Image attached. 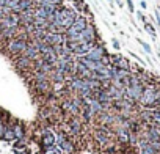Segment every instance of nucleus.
Wrapping results in <instances>:
<instances>
[{
  "label": "nucleus",
  "mask_w": 160,
  "mask_h": 154,
  "mask_svg": "<svg viewBox=\"0 0 160 154\" xmlns=\"http://www.w3.org/2000/svg\"><path fill=\"white\" fill-rule=\"evenodd\" d=\"M27 44H28V39H25V38H22V36L18 35L16 38H13V39L8 41L7 47H8V52H10V54L19 55V54L24 52V49L27 47Z\"/></svg>",
  "instance_id": "nucleus-1"
},
{
  "label": "nucleus",
  "mask_w": 160,
  "mask_h": 154,
  "mask_svg": "<svg viewBox=\"0 0 160 154\" xmlns=\"http://www.w3.org/2000/svg\"><path fill=\"white\" fill-rule=\"evenodd\" d=\"M158 95H160L158 90H155V88H152V87H146V88L143 90V93H141L140 101H141L144 105H148V107H154V105H157V98H158Z\"/></svg>",
  "instance_id": "nucleus-2"
},
{
  "label": "nucleus",
  "mask_w": 160,
  "mask_h": 154,
  "mask_svg": "<svg viewBox=\"0 0 160 154\" xmlns=\"http://www.w3.org/2000/svg\"><path fill=\"white\" fill-rule=\"evenodd\" d=\"M42 41H44L46 44H50V46L63 44V43H64V35H63V33H53V32H47Z\"/></svg>",
  "instance_id": "nucleus-3"
},
{
  "label": "nucleus",
  "mask_w": 160,
  "mask_h": 154,
  "mask_svg": "<svg viewBox=\"0 0 160 154\" xmlns=\"http://www.w3.org/2000/svg\"><path fill=\"white\" fill-rule=\"evenodd\" d=\"M22 55H25L27 58H30V60L33 61V60H36V58H38V55H39V50H38V47H36L33 43H30V41H28V44H27V47L24 49Z\"/></svg>",
  "instance_id": "nucleus-4"
},
{
  "label": "nucleus",
  "mask_w": 160,
  "mask_h": 154,
  "mask_svg": "<svg viewBox=\"0 0 160 154\" xmlns=\"http://www.w3.org/2000/svg\"><path fill=\"white\" fill-rule=\"evenodd\" d=\"M110 60H112V64L119 68V69H129V61L121 57V55H110Z\"/></svg>",
  "instance_id": "nucleus-5"
},
{
  "label": "nucleus",
  "mask_w": 160,
  "mask_h": 154,
  "mask_svg": "<svg viewBox=\"0 0 160 154\" xmlns=\"http://www.w3.org/2000/svg\"><path fill=\"white\" fill-rule=\"evenodd\" d=\"M55 143V137H53V134L52 132H44V135H42V146L46 148V149H50V146Z\"/></svg>",
  "instance_id": "nucleus-6"
},
{
  "label": "nucleus",
  "mask_w": 160,
  "mask_h": 154,
  "mask_svg": "<svg viewBox=\"0 0 160 154\" xmlns=\"http://www.w3.org/2000/svg\"><path fill=\"white\" fill-rule=\"evenodd\" d=\"M58 143H60V146H61V151H64V152H68V154H72V151H74V145L69 143V141L66 140V137H60Z\"/></svg>",
  "instance_id": "nucleus-7"
},
{
  "label": "nucleus",
  "mask_w": 160,
  "mask_h": 154,
  "mask_svg": "<svg viewBox=\"0 0 160 154\" xmlns=\"http://www.w3.org/2000/svg\"><path fill=\"white\" fill-rule=\"evenodd\" d=\"M140 146H141V154H155L157 152L154 149V146L151 145V141H148V140H141Z\"/></svg>",
  "instance_id": "nucleus-8"
},
{
  "label": "nucleus",
  "mask_w": 160,
  "mask_h": 154,
  "mask_svg": "<svg viewBox=\"0 0 160 154\" xmlns=\"http://www.w3.org/2000/svg\"><path fill=\"white\" fill-rule=\"evenodd\" d=\"M69 126H71V134L72 135H77L78 132H80V123L77 121V120H71V123H69Z\"/></svg>",
  "instance_id": "nucleus-9"
},
{
  "label": "nucleus",
  "mask_w": 160,
  "mask_h": 154,
  "mask_svg": "<svg viewBox=\"0 0 160 154\" xmlns=\"http://www.w3.org/2000/svg\"><path fill=\"white\" fill-rule=\"evenodd\" d=\"M118 135H119V140L124 143V141H129V138H130V132L127 131V129H121L119 132H118Z\"/></svg>",
  "instance_id": "nucleus-10"
},
{
  "label": "nucleus",
  "mask_w": 160,
  "mask_h": 154,
  "mask_svg": "<svg viewBox=\"0 0 160 154\" xmlns=\"http://www.w3.org/2000/svg\"><path fill=\"white\" fill-rule=\"evenodd\" d=\"M36 88H39L41 91H49V82L47 80H36Z\"/></svg>",
  "instance_id": "nucleus-11"
},
{
  "label": "nucleus",
  "mask_w": 160,
  "mask_h": 154,
  "mask_svg": "<svg viewBox=\"0 0 160 154\" xmlns=\"http://www.w3.org/2000/svg\"><path fill=\"white\" fill-rule=\"evenodd\" d=\"M3 138H7V140H14V138H16V134H14V129H5V134H3Z\"/></svg>",
  "instance_id": "nucleus-12"
},
{
  "label": "nucleus",
  "mask_w": 160,
  "mask_h": 154,
  "mask_svg": "<svg viewBox=\"0 0 160 154\" xmlns=\"http://www.w3.org/2000/svg\"><path fill=\"white\" fill-rule=\"evenodd\" d=\"M14 134H16V138H22V137H24L22 127H21V126H16V127H14Z\"/></svg>",
  "instance_id": "nucleus-13"
},
{
  "label": "nucleus",
  "mask_w": 160,
  "mask_h": 154,
  "mask_svg": "<svg viewBox=\"0 0 160 154\" xmlns=\"http://www.w3.org/2000/svg\"><path fill=\"white\" fill-rule=\"evenodd\" d=\"M144 28H146V30H148V32H149L152 36H155V28H154V27H152L149 22H144Z\"/></svg>",
  "instance_id": "nucleus-14"
},
{
  "label": "nucleus",
  "mask_w": 160,
  "mask_h": 154,
  "mask_svg": "<svg viewBox=\"0 0 160 154\" xmlns=\"http://www.w3.org/2000/svg\"><path fill=\"white\" fill-rule=\"evenodd\" d=\"M140 44L143 46V49H144L148 54H151V46H149V44H146V43H144V41H141V39H140Z\"/></svg>",
  "instance_id": "nucleus-15"
},
{
  "label": "nucleus",
  "mask_w": 160,
  "mask_h": 154,
  "mask_svg": "<svg viewBox=\"0 0 160 154\" xmlns=\"http://www.w3.org/2000/svg\"><path fill=\"white\" fill-rule=\"evenodd\" d=\"M3 134H5V127H3L2 121H0V138H3Z\"/></svg>",
  "instance_id": "nucleus-16"
},
{
  "label": "nucleus",
  "mask_w": 160,
  "mask_h": 154,
  "mask_svg": "<svg viewBox=\"0 0 160 154\" xmlns=\"http://www.w3.org/2000/svg\"><path fill=\"white\" fill-rule=\"evenodd\" d=\"M126 2H127V7H129V10L133 13V3H132V0H126Z\"/></svg>",
  "instance_id": "nucleus-17"
},
{
  "label": "nucleus",
  "mask_w": 160,
  "mask_h": 154,
  "mask_svg": "<svg viewBox=\"0 0 160 154\" xmlns=\"http://www.w3.org/2000/svg\"><path fill=\"white\" fill-rule=\"evenodd\" d=\"M113 47H115V49H119V43H118L116 39H113Z\"/></svg>",
  "instance_id": "nucleus-18"
},
{
  "label": "nucleus",
  "mask_w": 160,
  "mask_h": 154,
  "mask_svg": "<svg viewBox=\"0 0 160 154\" xmlns=\"http://www.w3.org/2000/svg\"><path fill=\"white\" fill-rule=\"evenodd\" d=\"M157 105H160V95H158V98H157Z\"/></svg>",
  "instance_id": "nucleus-19"
},
{
  "label": "nucleus",
  "mask_w": 160,
  "mask_h": 154,
  "mask_svg": "<svg viewBox=\"0 0 160 154\" xmlns=\"http://www.w3.org/2000/svg\"><path fill=\"white\" fill-rule=\"evenodd\" d=\"M158 152H160V151H158Z\"/></svg>",
  "instance_id": "nucleus-20"
}]
</instances>
